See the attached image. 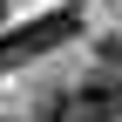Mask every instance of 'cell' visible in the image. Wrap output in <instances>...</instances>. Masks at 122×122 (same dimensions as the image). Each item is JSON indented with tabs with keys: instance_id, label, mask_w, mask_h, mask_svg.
<instances>
[{
	"instance_id": "4",
	"label": "cell",
	"mask_w": 122,
	"mask_h": 122,
	"mask_svg": "<svg viewBox=\"0 0 122 122\" xmlns=\"http://www.w3.org/2000/svg\"><path fill=\"white\" fill-rule=\"evenodd\" d=\"M0 20H7V0H0Z\"/></svg>"
},
{
	"instance_id": "2",
	"label": "cell",
	"mask_w": 122,
	"mask_h": 122,
	"mask_svg": "<svg viewBox=\"0 0 122 122\" xmlns=\"http://www.w3.org/2000/svg\"><path fill=\"white\" fill-rule=\"evenodd\" d=\"M75 14H34V20H20L14 34H0V68H20V61H41L54 54L61 41H75Z\"/></svg>"
},
{
	"instance_id": "1",
	"label": "cell",
	"mask_w": 122,
	"mask_h": 122,
	"mask_svg": "<svg viewBox=\"0 0 122 122\" xmlns=\"http://www.w3.org/2000/svg\"><path fill=\"white\" fill-rule=\"evenodd\" d=\"M48 122H122V75H88L48 109Z\"/></svg>"
},
{
	"instance_id": "3",
	"label": "cell",
	"mask_w": 122,
	"mask_h": 122,
	"mask_svg": "<svg viewBox=\"0 0 122 122\" xmlns=\"http://www.w3.org/2000/svg\"><path fill=\"white\" fill-rule=\"evenodd\" d=\"M95 54H102V68H122V41H102Z\"/></svg>"
}]
</instances>
